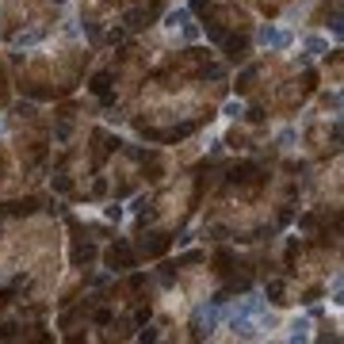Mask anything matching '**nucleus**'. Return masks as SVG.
<instances>
[{"label": "nucleus", "instance_id": "nucleus-1", "mask_svg": "<svg viewBox=\"0 0 344 344\" xmlns=\"http://www.w3.org/2000/svg\"><path fill=\"white\" fill-rule=\"evenodd\" d=\"M264 46H275V50H283V46H291V34L287 31H275V27H260V34H256Z\"/></svg>", "mask_w": 344, "mask_h": 344}, {"label": "nucleus", "instance_id": "nucleus-4", "mask_svg": "<svg viewBox=\"0 0 344 344\" xmlns=\"http://www.w3.org/2000/svg\"><path fill=\"white\" fill-rule=\"evenodd\" d=\"M291 336H294V340H306V321H294V333Z\"/></svg>", "mask_w": 344, "mask_h": 344}, {"label": "nucleus", "instance_id": "nucleus-2", "mask_svg": "<svg viewBox=\"0 0 344 344\" xmlns=\"http://www.w3.org/2000/svg\"><path fill=\"white\" fill-rule=\"evenodd\" d=\"M306 50L310 54H325V42H321V38H306Z\"/></svg>", "mask_w": 344, "mask_h": 344}, {"label": "nucleus", "instance_id": "nucleus-3", "mask_svg": "<svg viewBox=\"0 0 344 344\" xmlns=\"http://www.w3.org/2000/svg\"><path fill=\"white\" fill-rule=\"evenodd\" d=\"M42 34H46V31H31V34H23V38H19V46H31V42H38Z\"/></svg>", "mask_w": 344, "mask_h": 344}]
</instances>
